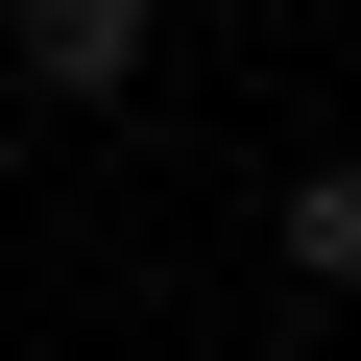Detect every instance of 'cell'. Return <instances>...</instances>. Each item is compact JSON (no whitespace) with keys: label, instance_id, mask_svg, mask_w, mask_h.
<instances>
[{"label":"cell","instance_id":"cell-2","mask_svg":"<svg viewBox=\"0 0 361 361\" xmlns=\"http://www.w3.org/2000/svg\"><path fill=\"white\" fill-rule=\"evenodd\" d=\"M265 265L289 289H361V145H313L289 193H265Z\"/></svg>","mask_w":361,"mask_h":361},{"label":"cell","instance_id":"cell-1","mask_svg":"<svg viewBox=\"0 0 361 361\" xmlns=\"http://www.w3.org/2000/svg\"><path fill=\"white\" fill-rule=\"evenodd\" d=\"M0 49H25V97H145V0H0Z\"/></svg>","mask_w":361,"mask_h":361}]
</instances>
